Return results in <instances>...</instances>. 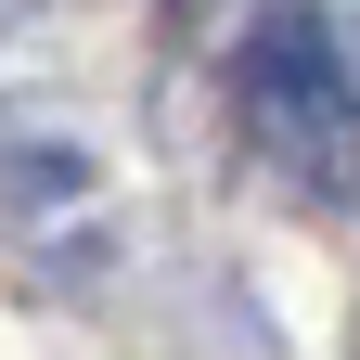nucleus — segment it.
<instances>
[{
    "mask_svg": "<svg viewBox=\"0 0 360 360\" xmlns=\"http://www.w3.org/2000/svg\"><path fill=\"white\" fill-rule=\"evenodd\" d=\"M232 90H245V129H257L283 167H309L322 193L360 167V129H347V65H335V26L309 13V0H283V13L245 39Z\"/></svg>",
    "mask_w": 360,
    "mask_h": 360,
    "instance_id": "1",
    "label": "nucleus"
}]
</instances>
